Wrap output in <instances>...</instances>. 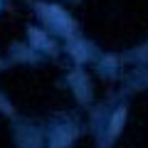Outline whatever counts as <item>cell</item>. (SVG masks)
<instances>
[{"mask_svg": "<svg viewBox=\"0 0 148 148\" xmlns=\"http://www.w3.org/2000/svg\"><path fill=\"white\" fill-rule=\"evenodd\" d=\"M121 119H123V111H119V114H116V123H114V131L121 128Z\"/></svg>", "mask_w": 148, "mask_h": 148, "instance_id": "cell-1", "label": "cell"}]
</instances>
